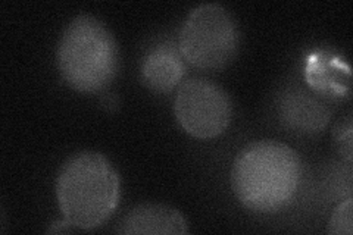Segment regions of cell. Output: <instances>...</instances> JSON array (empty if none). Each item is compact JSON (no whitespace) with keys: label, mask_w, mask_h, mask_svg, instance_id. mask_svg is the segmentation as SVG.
Instances as JSON below:
<instances>
[{"label":"cell","mask_w":353,"mask_h":235,"mask_svg":"<svg viewBox=\"0 0 353 235\" xmlns=\"http://www.w3.org/2000/svg\"><path fill=\"white\" fill-rule=\"evenodd\" d=\"M302 180V163L287 144L255 141L243 149L231 167V187L240 203L258 214L289 206Z\"/></svg>","instance_id":"obj_1"},{"label":"cell","mask_w":353,"mask_h":235,"mask_svg":"<svg viewBox=\"0 0 353 235\" xmlns=\"http://www.w3.org/2000/svg\"><path fill=\"white\" fill-rule=\"evenodd\" d=\"M54 190L65 221L77 229H94L117 210L121 180L102 153L81 152L62 165Z\"/></svg>","instance_id":"obj_2"},{"label":"cell","mask_w":353,"mask_h":235,"mask_svg":"<svg viewBox=\"0 0 353 235\" xmlns=\"http://www.w3.org/2000/svg\"><path fill=\"white\" fill-rule=\"evenodd\" d=\"M57 59L63 81L75 92L99 93L118 72V44L102 21L79 15L65 28Z\"/></svg>","instance_id":"obj_3"},{"label":"cell","mask_w":353,"mask_h":235,"mask_svg":"<svg viewBox=\"0 0 353 235\" xmlns=\"http://www.w3.org/2000/svg\"><path fill=\"white\" fill-rule=\"evenodd\" d=\"M179 49L197 70L218 71L237 58L240 30L234 17L216 3L194 8L180 31Z\"/></svg>","instance_id":"obj_4"},{"label":"cell","mask_w":353,"mask_h":235,"mask_svg":"<svg viewBox=\"0 0 353 235\" xmlns=\"http://www.w3.org/2000/svg\"><path fill=\"white\" fill-rule=\"evenodd\" d=\"M174 114L189 136L211 140L228 128L233 106L219 85L203 78H193L181 84L176 92Z\"/></svg>","instance_id":"obj_5"},{"label":"cell","mask_w":353,"mask_h":235,"mask_svg":"<svg viewBox=\"0 0 353 235\" xmlns=\"http://www.w3.org/2000/svg\"><path fill=\"white\" fill-rule=\"evenodd\" d=\"M119 234L139 235H184L189 231L179 210L163 205H140L132 207L121 219Z\"/></svg>","instance_id":"obj_6"},{"label":"cell","mask_w":353,"mask_h":235,"mask_svg":"<svg viewBox=\"0 0 353 235\" xmlns=\"http://www.w3.org/2000/svg\"><path fill=\"white\" fill-rule=\"evenodd\" d=\"M184 59L171 43H162L152 49L141 65V78L150 90L170 93L181 83Z\"/></svg>","instance_id":"obj_7"},{"label":"cell","mask_w":353,"mask_h":235,"mask_svg":"<svg viewBox=\"0 0 353 235\" xmlns=\"http://www.w3.org/2000/svg\"><path fill=\"white\" fill-rule=\"evenodd\" d=\"M280 114L287 127L302 134L323 131L330 118L328 109L303 92L285 93L280 105Z\"/></svg>","instance_id":"obj_8"},{"label":"cell","mask_w":353,"mask_h":235,"mask_svg":"<svg viewBox=\"0 0 353 235\" xmlns=\"http://www.w3.org/2000/svg\"><path fill=\"white\" fill-rule=\"evenodd\" d=\"M328 234L333 235H352L353 223H352V198H346L343 203H340L328 222Z\"/></svg>","instance_id":"obj_9"},{"label":"cell","mask_w":353,"mask_h":235,"mask_svg":"<svg viewBox=\"0 0 353 235\" xmlns=\"http://www.w3.org/2000/svg\"><path fill=\"white\" fill-rule=\"evenodd\" d=\"M336 145L341 156H345L346 161L352 162V118L350 115L341 121L334 131Z\"/></svg>","instance_id":"obj_10"}]
</instances>
